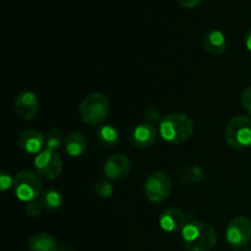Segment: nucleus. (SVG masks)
<instances>
[{"mask_svg":"<svg viewBox=\"0 0 251 251\" xmlns=\"http://www.w3.org/2000/svg\"><path fill=\"white\" fill-rule=\"evenodd\" d=\"M145 195L151 202L159 203L169 198L172 191V180L168 174L163 172H154L145 183Z\"/></svg>","mask_w":251,"mask_h":251,"instance_id":"obj_8","label":"nucleus"},{"mask_svg":"<svg viewBox=\"0 0 251 251\" xmlns=\"http://www.w3.org/2000/svg\"><path fill=\"white\" fill-rule=\"evenodd\" d=\"M226 238L228 244L234 250L247 248L251 242V221L243 216L233 218L227 226Z\"/></svg>","mask_w":251,"mask_h":251,"instance_id":"obj_7","label":"nucleus"},{"mask_svg":"<svg viewBox=\"0 0 251 251\" xmlns=\"http://www.w3.org/2000/svg\"><path fill=\"white\" fill-rule=\"evenodd\" d=\"M65 141V137H64L61 130H59L58 127H51L50 130H48L46 135V147L51 151H56L61 147V145Z\"/></svg>","mask_w":251,"mask_h":251,"instance_id":"obj_20","label":"nucleus"},{"mask_svg":"<svg viewBox=\"0 0 251 251\" xmlns=\"http://www.w3.org/2000/svg\"><path fill=\"white\" fill-rule=\"evenodd\" d=\"M14 107L17 117L24 122H28L33 119L38 113L39 100L33 92L25 91L17 96Z\"/></svg>","mask_w":251,"mask_h":251,"instance_id":"obj_10","label":"nucleus"},{"mask_svg":"<svg viewBox=\"0 0 251 251\" xmlns=\"http://www.w3.org/2000/svg\"><path fill=\"white\" fill-rule=\"evenodd\" d=\"M157 134L158 132H157L156 126L144 123L135 126L134 130L130 132V142L139 149H147L154 144Z\"/></svg>","mask_w":251,"mask_h":251,"instance_id":"obj_13","label":"nucleus"},{"mask_svg":"<svg viewBox=\"0 0 251 251\" xmlns=\"http://www.w3.org/2000/svg\"><path fill=\"white\" fill-rule=\"evenodd\" d=\"M226 141L237 150L251 147V118L245 115L233 118L226 127Z\"/></svg>","mask_w":251,"mask_h":251,"instance_id":"obj_4","label":"nucleus"},{"mask_svg":"<svg viewBox=\"0 0 251 251\" xmlns=\"http://www.w3.org/2000/svg\"><path fill=\"white\" fill-rule=\"evenodd\" d=\"M59 251H73V250H71V248L69 247V245L63 244V245H60V247H59Z\"/></svg>","mask_w":251,"mask_h":251,"instance_id":"obj_28","label":"nucleus"},{"mask_svg":"<svg viewBox=\"0 0 251 251\" xmlns=\"http://www.w3.org/2000/svg\"><path fill=\"white\" fill-rule=\"evenodd\" d=\"M158 225L167 233L181 232L188 225V217L179 208H167L159 216Z\"/></svg>","mask_w":251,"mask_h":251,"instance_id":"obj_11","label":"nucleus"},{"mask_svg":"<svg viewBox=\"0 0 251 251\" xmlns=\"http://www.w3.org/2000/svg\"><path fill=\"white\" fill-rule=\"evenodd\" d=\"M103 171L109 180H123L130 174L131 163L125 154L115 153L105 161Z\"/></svg>","mask_w":251,"mask_h":251,"instance_id":"obj_9","label":"nucleus"},{"mask_svg":"<svg viewBox=\"0 0 251 251\" xmlns=\"http://www.w3.org/2000/svg\"><path fill=\"white\" fill-rule=\"evenodd\" d=\"M194 129V122L183 113L164 115L158 125V131L162 139L173 145L188 141L193 136Z\"/></svg>","mask_w":251,"mask_h":251,"instance_id":"obj_1","label":"nucleus"},{"mask_svg":"<svg viewBox=\"0 0 251 251\" xmlns=\"http://www.w3.org/2000/svg\"><path fill=\"white\" fill-rule=\"evenodd\" d=\"M17 145L24 152L28 154H38L43 151L46 137L33 129L24 130L17 137Z\"/></svg>","mask_w":251,"mask_h":251,"instance_id":"obj_12","label":"nucleus"},{"mask_svg":"<svg viewBox=\"0 0 251 251\" xmlns=\"http://www.w3.org/2000/svg\"><path fill=\"white\" fill-rule=\"evenodd\" d=\"M78 110L81 119L86 124L102 125L109 115L110 102L103 93H91L81 102Z\"/></svg>","mask_w":251,"mask_h":251,"instance_id":"obj_3","label":"nucleus"},{"mask_svg":"<svg viewBox=\"0 0 251 251\" xmlns=\"http://www.w3.org/2000/svg\"><path fill=\"white\" fill-rule=\"evenodd\" d=\"M42 210H43V206H42L41 201H31V202H27L26 205V212L27 215L32 216V217H38L41 216Z\"/></svg>","mask_w":251,"mask_h":251,"instance_id":"obj_23","label":"nucleus"},{"mask_svg":"<svg viewBox=\"0 0 251 251\" xmlns=\"http://www.w3.org/2000/svg\"><path fill=\"white\" fill-rule=\"evenodd\" d=\"M161 120L162 118L161 115H159V112L156 109V108L151 107V108H147V109L145 110V122H146L147 124H151L153 125V126H156V124L159 125Z\"/></svg>","mask_w":251,"mask_h":251,"instance_id":"obj_22","label":"nucleus"},{"mask_svg":"<svg viewBox=\"0 0 251 251\" xmlns=\"http://www.w3.org/2000/svg\"><path fill=\"white\" fill-rule=\"evenodd\" d=\"M11 186H14V179L9 174L1 173V176H0V189H1V191H6Z\"/></svg>","mask_w":251,"mask_h":251,"instance_id":"obj_25","label":"nucleus"},{"mask_svg":"<svg viewBox=\"0 0 251 251\" xmlns=\"http://www.w3.org/2000/svg\"><path fill=\"white\" fill-rule=\"evenodd\" d=\"M245 46H247L248 50L251 51V28L248 29L247 34H245Z\"/></svg>","mask_w":251,"mask_h":251,"instance_id":"obj_27","label":"nucleus"},{"mask_svg":"<svg viewBox=\"0 0 251 251\" xmlns=\"http://www.w3.org/2000/svg\"><path fill=\"white\" fill-rule=\"evenodd\" d=\"M14 191L19 200L24 202H31L42 195V183L37 173L29 171H22L15 176Z\"/></svg>","mask_w":251,"mask_h":251,"instance_id":"obj_5","label":"nucleus"},{"mask_svg":"<svg viewBox=\"0 0 251 251\" xmlns=\"http://www.w3.org/2000/svg\"><path fill=\"white\" fill-rule=\"evenodd\" d=\"M39 201H41L43 208L49 211L56 210V208L60 207L64 202L61 194L59 193V191L53 190V189H49V190L44 191L41 195V198H39Z\"/></svg>","mask_w":251,"mask_h":251,"instance_id":"obj_19","label":"nucleus"},{"mask_svg":"<svg viewBox=\"0 0 251 251\" xmlns=\"http://www.w3.org/2000/svg\"><path fill=\"white\" fill-rule=\"evenodd\" d=\"M64 147H65L66 153L75 158V157L82 156L87 151L88 144L85 135L78 131H73L65 136Z\"/></svg>","mask_w":251,"mask_h":251,"instance_id":"obj_15","label":"nucleus"},{"mask_svg":"<svg viewBox=\"0 0 251 251\" xmlns=\"http://www.w3.org/2000/svg\"><path fill=\"white\" fill-rule=\"evenodd\" d=\"M181 239L189 251H210L217 244V233L206 223L194 221L181 230Z\"/></svg>","mask_w":251,"mask_h":251,"instance_id":"obj_2","label":"nucleus"},{"mask_svg":"<svg viewBox=\"0 0 251 251\" xmlns=\"http://www.w3.org/2000/svg\"><path fill=\"white\" fill-rule=\"evenodd\" d=\"M34 169L39 178L54 180L59 178L63 172V159L56 151L46 149L34 158Z\"/></svg>","mask_w":251,"mask_h":251,"instance_id":"obj_6","label":"nucleus"},{"mask_svg":"<svg viewBox=\"0 0 251 251\" xmlns=\"http://www.w3.org/2000/svg\"><path fill=\"white\" fill-rule=\"evenodd\" d=\"M242 105L251 115V86L242 93Z\"/></svg>","mask_w":251,"mask_h":251,"instance_id":"obj_24","label":"nucleus"},{"mask_svg":"<svg viewBox=\"0 0 251 251\" xmlns=\"http://www.w3.org/2000/svg\"><path fill=\"white\" fill-rule=\"evenodd\" d=\"M202 46L207 53L212 55H222L227 49L226 36L220 29H211L203 36Z\"/></svg>","mask_w":251,"mask_h":251,"instance_id":"obj_14","label":"nucleus"},{"mask_svg":"<svg viewBox=\"0 0 251 251\" xmlns=\"http://www.w3.org/2000/svg\"><path fill=\"white\" fill-rule=\"evenodd\" d=\"M176 1H178V4H180L183 7H186V9H193V7L198 6L202 0H176Z\"/></svg>","mask_w":251,"mask_h":251,"instance_id":"obj_26","label":"nucleus"},{"mask_svg":"<svg viewBox=\"0 0 251 251\" xmlns=\"http://www.w3.org/2000/svg\"><path fill=\"white\" fill-rule=\"evenodd\" d=\"M242 251H250V250H242Z\"/></svg>","mask_w":251,"mask_h":251,"instance_id":"obj_29","label":"nucleus"},{"mask_svg":"<svg viewBox=\"0 0 251 251\" xmlns=\"http://www.w3.org/2000/svg\"><path fill=\"white\" fill-rule=\"evenodd\" d=\"M205 173L199 164H188L179 171L178 178L183 184H196L203 178Z\"/></svg>","mask_w":251,"mask_h":251,"instance_id":"obj_17","label":"nucleus"},{"mask_svg":"<svg viewBox=\"0 0 251 251\" xmlns=\"http://www.w3.org/2000/svg\"><path fill=\"white\" fill-rule=\"evenodd\" d=\"M114 188H113L112 183L107 179H98L93 185V193L102 199H108L112 196Z\"/></svg>","mask_w":251,"mask_h":251,"instance_id":"obj_21","label":"nucleus"},{"mask_svg":"<svg viewBox=\"0 0 251 251\" xmlns=\"http://www.w3.org/2000/svg\"><path fill=\"white\" fill-rule=\"evenodd\" d=\"M97 140L102 146L110 149L119 142V132L112 125H102L97 130Z\"/></svg>","mask_w":251,"mask_h":251,"instance_id":"obj_18","label":"nucleus"},{"mask_svg":"<svg viewBox=\"0 0 251 251\" xmlns=\"http://www.w3.org/2000/svg\"><path fill=\"white\" fill-rule=\"evenodd\" d=\"M29 251H59L55 239L47 233H37L28 239Z\"/></svg>","mask_w":251,"mask_h":251,"instance_id":"obj_16","label":"nucleus"}]
</instances>
